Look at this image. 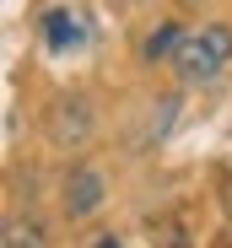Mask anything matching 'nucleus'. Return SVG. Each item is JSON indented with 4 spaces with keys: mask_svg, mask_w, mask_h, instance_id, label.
<instances>
[{
    "mask_svg": "<svg viewBox=\"0 0 232 248\" xmlns=\"http://www.w3.org/2000/svg\"><path fill=\"white\" fill-rule=\"evenodd\" d=\"M92 44V27L81 6H49L44 11V49L49 54H81Z\"/></svg>",
    "mask_w": 232,
    "mask_h": 248,
    "instance_id": "3",
    "label": "nucleus"
},
{
    "mask_svg": "<svg viewBox=\"0 0 232 248\" xmlns=\"http://www.w3.org/2000/svg\"><path fill=\"white\" fill-rule=\"evenodd\" d=\"M0 248H49V243H44V232H38L32 221L16 216V221H6V237H0Z\"/></svg>",
    "mask_w": 232,
    "mask_h": 248,
    "instance_id": "7",
    "label": "nucleus"
},
{
    "mask_svg": "<svg viewBox=\"0 0 232 248\" xmlns=\"http://www.w3.org/2000/svg\"><path fill=\"white\" fill-rule=\"evenodd\" d=\"M92 130H97V119H92V103L81 97V92H60L54 103H49V113H44V135L54 140V146H87L92 140Z\"/></svg>",
    "mask_w": 232,
    "mask_h": 248,
    "instance_id": "2",
    "label": "nucleus"
},
{
    "mask_svg": "<svg viewBox=\"0 0 232 248\" xmlns=\"http://www.w3.org/2000/svg\"><path fill=\"white\" fill-rule=\"evenodd\" d=\"M227 65H232V27L227 22H205L195 32H184V44L173 54V70H178L184 87H205Z\"/></svg>",
    "mask_w": 232,
    "mask_h": 248,
    "instance_id": "1",
    "label": "nucleus"
},
{
    "mask_svg": "<svg viewBox=\"0 0 232 248\" xmlns=\"http://www.w3.org/2000/svg\"><path fill=\"white\" fill-rule=\"evenodd\" d=\"M178 44H184V27H178V22H162V27H151V32H146V44H140V60H146V65H162V60L173 65Z\"/></svg>",
    "mask_w": 232,
    "mask_h": 248,
    "instance_id": "5",
    "label": "nucleus"
},
{
    "mask_svg": "<svg viewBox=\"0 0 232 248\" xmlns=\"http://www.w3.org/2000/svg\"><path fill=\"white\" fill-rule=\"evenodd\" d=\"M103 194H108V184H103L97 168H76L65 178V216H92L103 205Z\"/></svg>",
    "mask_w": 232,
    "mask_h": 248,
    "instance_id": "4",
    "label": "nucleus"
},
{
    "mask_svg": "<svg viewBox=\"0 0 232 248\" xmlns=\"http://www.w3.org/2000/svg\"><path fill=\"white\" fill-rule=\"evenodd\" d=\"M173 113H178V92H162V103L146 113V124H140V135H135V146H157L162 135H168V124H173Z\"/></svg>",
    "mask_w": 232,
    "mask_h": 248,
    "instance_id": "6",
    "label": "nucleus"
},
{
    "mask_svg": "<svg viewBox=\"0 0 232 248\" xmlns=\"http://www.w3.org/2000/svg\"><path fill=\"white\" fill-rule=\"evenodd\" d=\"M97 248H119V237H97Z\"/></svg>",
    "mask_w": 232,
    "mask_h": 248,
    "instance_id": "8",
    "label": "nucleus"
}]
</instances>
